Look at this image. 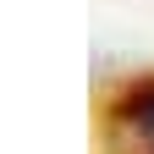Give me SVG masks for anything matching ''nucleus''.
Masks as SVG:
<instances>
[{
    "label": "nucleus",
    "instance_id": "f257e3e1",
    "mask_svg": "<svg viewBox=\"0 0 154 154\" xmlns=\"http://www.w3.org/2000/svg\"><path fill=\"white\" fill-rule=\"evenodd\" d=\"M110 127H116V138H121L127 154H154V83L132 88L110 110Z\"/></svg>",
    "mask_w": 154,
    "mask_h": 154
}]
</instances>
